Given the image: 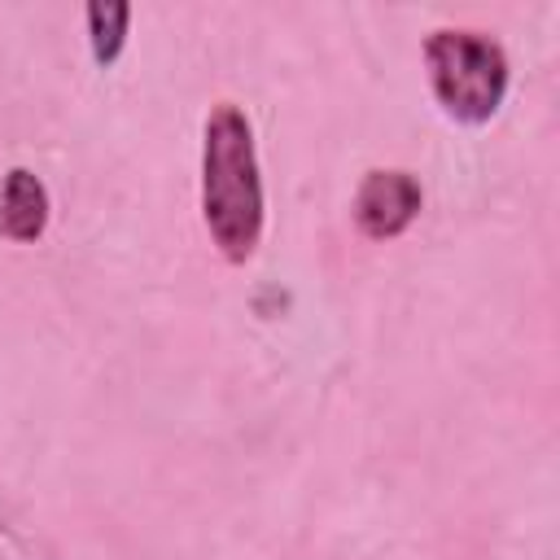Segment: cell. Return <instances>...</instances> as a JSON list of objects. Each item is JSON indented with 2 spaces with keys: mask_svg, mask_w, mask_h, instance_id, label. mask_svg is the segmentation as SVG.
<instances>
[{
  "mask_svg": "<svg viewBox=\"0 0 560 560\" xmlns=\"http://www.w3.org/2000/svg\"><path fill=\"white\" fill-rule=\"evenodd\" d=\"M201 214L228 262H245L262 236V175L249 118L236 105H214L201 144Z\"/></svg>",
  "mask_w": 560,
  "mask_h": 560,
  "instance_id": "1",
  "label": "cell"
},
{
  "mask_svg": "<svg viewBox=\"0 0 560 560\" xmlns=\"http://www.w3.org/2000/svg\"><path fill=\"white\" fill-rule=\"evenodd\" d=\"M429 88L455 122H486L508 96V57L477 31H433L424 44Z\"/></svg>",
  "mask_w": 560,
  "mask_h": 560,
  "instance_id": "2",
  "label": "cell"
},
{
  "mask_svg": "<svg viewBox=\"0 0 560 560\" xmlns=\"http://www.w3.org/2000/svg\"><path fill=\"white\" fill-rule=\"evenodd\" d=\"M420 214V184L407 171H372L354 192V223L372 241H389L407 232Z\"/></svg>",
  "mask_w": 560,
  "mask_h": 560,
  "instance_id": "3",
  "label": "cell"
},
{
  "mask_svg": "<svg viewBox=\"0 0 560 560\" xmlns=\"http://www.w3.org/2000/svg\"><path fill=\"white\" fill-rule=\"evenodd\" d=\"M48 228V188L35 171L13 166L0 184V236L9 241H39Z\"/></svg>",
  "mask_w": 560,
  "mask_h": 560,
  "instance_id": "4",
  "label": "cell"
},
{
  "mask_svg": "<svg viewBox=\"0 0 560 560\" xmlns=\"http://www.w3.org/2000/svg\"><path fill=\"white\" fill-rule=\"evenodd\" d=\"M127 22H131V9L127 4H88V35H92V57L101 66H114L122 44H127Z\"/></svg>",
  "mask_w": 560,
  "mask_h": 560,
  "instance_id": "5",
  "label": "cell"
}]
</instances>
